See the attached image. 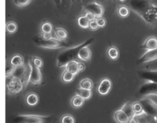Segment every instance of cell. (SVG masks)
Listing matches in <instances>:
<instances>
[{
	"mask_svg": "<svg viewBox=\"0 0 157 123\" xmlns=\"http://www.w3.org/2000/svg\"><path fill=\"white\" fill-rule=\"evenodd\" d=\"M133 107L135 114H140V113H142L144 112V108H143L142 105L140 102H133Z\"/></svg>",
	"mask_w": 157,
	"mask_h": 123,
	"instance_id": "cell-34",
	"label": "cell"
},
{
	"mask_svg": "<svg viewBox=\"0 0 157 123\" xmlns=\"http://www.w3.org/2000/svg\"><path fill=\"white\" fill-rule=\"evenodd\" d=\"M17 24L16 23L14 22V21H10V22H8L6 24V30L9 33L13 34L15 33L17 31Z\"/></svg>",
	"mask_w": 157,
	"mask_h": 123,
	"instance_id": "cell-32",
	"label": "cell"
},
{
	"mask_svg": "<svg viewBox=\"0 0 157 123\" xmlns=\"http://www.w3.org/2000/svg\"><path fill=\"white\" fill-rule=\"evenodd\" d=\"M61 2H62V0H55V4H56V6H58V7L61 4Z\"/></svg>",
	"mask_w": 157,
	"mask_h": 123,
	"instance_id": "cell-43",
	"label": "cell"
},
{
	"mask_svg": "<svg viewBox=\"0 0 157 123\" xmlns=\"http://www.w3.org/2000/svg\"><path fill=\"white\" fill-rule=\"evenodd\" d=\"M32 71V62H31L30 60H29V61H28V64H26L25 71L22 77L21 78V83H22L23 87H24V88H26L28 86V84H29V83H30Z\"/></svg>",
	"mask_w": 157,
	"mask_h": 123,
	"instance_id": "cell-14",
	"label": "cell"
},
{
	"mask_svg": "<svg viewBox=\"0 0 157 123\" xmlns=\"http://www.w3.org/2000/svg\"><path fill=\"white\" fill-rule=\"evenodd\" d=\"M61 123H75V119L71 115H64L61 120Z\"/></svg>",
	"mask_w": 157,
	"mask_h": 123,
	"instance_id": "cell-35",
	"label": "cell"
},
{
	"mask_svg": "<svg viewBox=\"0 0 157 123\" xmlns=\"http://www.w3.org/2000/svg\"><path fill=\"white\" fill-rule=\"evenodd\" d=\"M133 102H126V103L123 106L122 108L121 109L122 111H124V113L127 115V116H128L129 119H130V123L132 122V120H133V117H134V116L136 115L134 113V110H133Z\"/></svg>",
	"mask_w": 157,
	"mask_h": 123,
	"instance_id": "cell-16",
	"label": "cell"
},
{
	"mask_svg": "<svg viewBox=\"0 0 157 123\" xmlns=\"http://www.w3.org/2000/svg\"><path fill=\"white\" fill-rule=\"evenodd\" d=\"M39 101V98L38 96L35 93H31L26 97V102L31 106H34L37 105Z\"/></svg>",
	"mask_w": 157,
	"mask_h": 123,
	"instance_id": "cell-21",
	"label": "cell"
},
{
	"mask_svg": "<svg viewBox=\"0 0 157 123\" xmlns=\"http://www.w3.org/2000/svg\"><path fill=\"white\" fill-rule=\"evenodd\" d=\"M55 33L57 38L61 40V41H64V40H65L67 38V32H66V30H64V28H55Z\"/></svg>",
	"mask_w": 157,
	"mask_h": 123,
	"instance_id": "cell-25",
	"label": "cell"
},
{
	"mask_svg": "<svg viewBox=\"0 0 157 123\" xmlns=\"http://www.w3.org/2000/svg\"><path fill=\"white\" fill-rule=\"evenodd\" d=\"M115 121L117 123H130V120L127 115L121 110L115 112L113 115Z\"/></svg>",
	"mask_w": 157,
	"mask_h": 123,
	"instance_id": "cell-17",
	"label": "cell"
},
{
	"mask_svg": "<svg viewBox=\"0 0 157 123\" xmlns=\"http://www.w3.org/2000/svg\"><path fill=\"white\" fill-rule=\"evenodd\" d=\"M76 93L77 95L80 96L81 97H82L84 100H87V99H90L92 96V90H85V89L82 88H78L76 90Z\"/></svg>",
	"mask_w": 157,
	"mask_h": 123,
	"instance_id": "cell-19",
	"label": "cell"
},
{
	"mask_svg": "<svg viewBox=\"0 0 157 123\" xmlns=\"http://www.w3.org/2000/svg\"><path fill=\"white\" fill-rule=\"evenodd\" d=\"M132 122L134 123H156L155 118L146 113L144 111L142 113L135 115Z\"/></svg>",
	"mask_w": 157,
	"mask_h": 123,
	"instance_id": "cell-9",
	"label": "cell"
},
{
	"mask_svg": "<svg viewBox=\"0 0 157 123\" xmlns=\"http://www.w3.org/2000/svg\"><path fill=\"white\" fill-rule=\"evenodd\" d=\"M155 119H156V122L157 123V116H156V118H155Z\"/></svg>",
	"mask_w": 157,
	"mask_h": 123,
	"instance_id": "cell-44",
	"label": "cell"
},
{
	"mask_svg": "<svg viewBox=\"0 0 157 123\" xmlns=\"http://www.w3.org/2000/svg\"><path fill=\"white\" fill-rule=\"evenodd\" d=\"M75 74H73L71 72L65 70V71L63 73L62 76H61V79H62L63 82L64 83H71L75 79Z\"/></svg>",
	"mask_w": 157,
	"mask_h": 123,
	"instance_id": "cell-29",
	"label": "cell"
},
{
	"mask_svg": "<svg viewBox=\"0 0 157 123\" xmlns=\"http://www.w3.org/2000/svg\"><path fill=\"white\" fill-rule=\"evenodd\" d=\"M120 1H121V2H125L126 0H120Z\"/></svg>",
	"mask_w": 157,
	"mask_h": 123,
	"instance_id": "cell-45",
	"label": "cell"
},
{
	"mask_svg": "<svg viewBox=\"0 0 157 123\" xmlns=\"http://www.w3.org/2000/svg\"><path fill=\"white\" fill-rule=\"evenodd\" d=\"M6 86H7L9 91L13 94L20 93L21 90L24 88L21 80L16 77H13L12 76L6 77Z\"/></svg>",
	"mask_w": 157,
	"mask_h": 123,
	"instance_id": "cell-6",
	"label": "cell"
},
{
	"mask_svg": "<svg viewBox=\"0 0 157 123\" xmlns=\"http://www.w3.org/2000/svg\"><path fill=\"white\" fill-rule=\"evenodd\" d=\"M41 36L44 40H50L52 38H53L52 33H42V35Z\"/></svg>",
	"mask_w": 157,
	"mask_h": 123,
	"instance_id": "cell-41",
	"label": "cell"
},
{
	"mask_svg": "<svg viewBox=\"0 0 157 123\" xmlns=\"http://www.w3.org/2000/svg\"><path fill=\"white\" fill-rule=\"evenodd\" d=\"M140 77L147 81H151L157 84V70H141L138 72Z\"/></svg>",
	"mask_w": 157,
	"mask_h": 123,
	"instance_id": "cell-10",
	"label": "cell"
},
{
	"mask_svg": "<svg viewBox=\"0 0 157 123\" xmlns=\"http://www.w3.org/2000/svg\"><path fill=\"white\" fill-rule=\"evenodd\" d=\"M86 68V66L84 63L82 62H79L78 64V70H79V73L80 72H83Z\"/></svg>",
	"mask_w": 157,
	"mask_h": 123,
	"instance_id": "cell-42",
	"label": "cell"
},
{
	"mask_svg": "<svg viewBox=\"0 0 157 123\" xmlns=\"http://www.w3.org/2000/svg\"><path fill=\"white\" fill-rule=\"evenodd\" d=\"M84 9L86 10V12H90L93 13L97 18L102 17V15L104 13V7L100 3H98V2L92 1L90 2L87 3V5L84 6Z\"/></svg>",
	"mask_w": 157,
	"mask_h": 123,
	"instance_id": "cell-8",
	"label": "cell"
},
{
	"mask_svg": "<svg viewBox=\"0 0 157 123\" xmlns=\"http://www.w3.org/2000/svg\"><path fill=\"white\" fill-rule=\"evenodd\" d=\"M140 102L144 108V111L150 116L156 118L157 116V103L148 97L140 99Z\"/></svg>",
	"mask_w": 157,
	"mask_h": 123,
	"instance_id": "cell-5",
	"label": "cell"
},
{
	"mask_svg": "<svg viewBox=\"0 0 157 123\" xmlns=\"http://www.w3.org/2000/svg\"><path fill=\"white\" fill-rule=\"evenodd\" d=\"M78 24L82 28H89V25H90V21L87 19L85 15H83V16L78 18Z\"/></svg>",
	"mask_w": 157,
	"mask_h": 123,
	"instance_id": "cell-27",
	"label": "cell"
},
{
	"mask_svg": "<svg viewBox=\"0 0 157 123\" xmlns=\"http://www.w3.org/2000/svg\"><path fill=\"white\" fill-rule=\"evenodd\" d=\"M112 87L111 80L108 78H104L100 83L99 86L98 88V92L102 96L108 94L109 92L110 91Z\"/></svg>",
	"mask_w": 157,
	"mask_h": 123,
	"instance_id": "cell-11",
	"label": "cell"
},
{
	"mask_svg": "<svg viewBox=\"0 0 157 123\" xmlns=\"http://www.w3.org/2000/svg\"><path fill=\"white\" fill-rule=\"evenodd\" d=\"M10 64L15 67H21V66L24 65V59H23L22 56H21L20 54L14 55L10 60Z\"/></svg>",
	"mask_w": 157,
	"mask_h": 123,
	"instance_id": "cell-20",
	"label": "cell"
},
{
	"mask_svg": "<svg viewBox=\"0 0 157 123\" xmlns=\"http://www.w3.org/2000/svg\"><path fill=\"white\" fill-rule=\"evenodd\" d=\"M33 42L38 47L47 49L68 48V44L58 38H52L50 40H44L41 36H35L33 38Z\"/></svg>",
	"mask_w": 157,
	"mask_h": 123,
	"instance_id": "cell-4",
	"label": "cell"
},
{
	"mask_svg": "<svg viewBox=\"0 0 157 123\" xmlns=\"http://www.w3.org/2000/svg\"><path fill=\"white\" fill-rule=\"evenodd\" d=\"M94 38H90L87 39L84 42L81 43L79 45H77L75 47H69L66 48L65 50L61 51L58 54V58H57V65L58 67H66V66L70 62L74 61H76L77 58H78V53L81 50L82 47L89 46L90 44L94 42Z\"/></svg>",
	"mask_w": 157,
	"mask_h": 123,
	"instance_id": "cell-2",
	"label": "cell"
},
{
	"mask_svg": "<svg viewBox=\"0 0 157 123\" xmlns=\"http://www.w3.org/2000/svg\"><path fill=\"white\" fill-rule=\"evenodd\" d=\"M91 50L88 47V46L82 47L78 53V59L82 61H87L91 58Z\"/></svg>",
	"mask_w": 157,
	"mask_h": 123,
	"instance_id": "cell-18",
	"label": "cell"
},
{
	"mask_svg": "<svg viewBox=\"0 0 157 123\" xmlns=\"http://www.w3.org/2000/svg\"><path fill=\"white\" fill-rule=\"evenodd\" d=\"M118 14L122 18H126L130 14V9L127 6H121L118 8V10H117Z\"/></svg>",
	"mask_w": 157,
	"mask_h": 123,
	"instance_id": "cell-30",
	"label": "cell"
},
{
	"mask_svg": "<svg viewBox=\"0 0 157 123\" xmlns=\"http://www.w3.org/2000/svg\"><path fill=\"white\" fill-rule=\"evenodd\" d=\"M89 28H90L91 30H97V29L99 28L98 22H97V20H94V21H90V25H89Z\"/></svg>",
	"mask_w": 157,
	"mask_h": 123,
	"instance_id": "cell-39",
	"label": "cell"
},
{
	"mask_svg": "<svg viewBox=\"0 0 157 123\" xmlns=\"http://www.w3.org/2000/svg\"><path fill=\"white\" fill-rule=\"evenodd\" d=\"M41 28L42 33H52V29H53V26H52V24H51L50 22L46 21V22L43 23V24H41Z\"/></svg>",
	"mask_w": 157,
	"mask_h": 123,
	"instance_id": "cell-31",
	"label": "cell"
},
{
	"mask_svg": "<svg viewBox=\"0 0 157 123\" xmlns=\"http://www.w3.org/2000/svg\"><path fill=\"white\" fill-rule=\"evenodd\" d=\"M51 116L39 115H16L9 119V123H51Z\"/></svg>",
	"mask_w": 157,
	"mask_h": 123,
	"instance_id": "cell-3",
	"label": "cell"
},
{
	"mask_svg": "<svg viewBox=\"0 0 157 123\" xmlns=\"http://www.w3.org/2000/svg\"><path fill=\"white\" fill-rule=\"evenodd\" d=\"M13 3L18 7H24L30 4L32 0H12Z\"/></svg>",
	"mask_w": 157,
	"mask_h": 123,
	"instance_id": "cell-33",
	"label": "cell"
},
{
	"mask_svg": "<svg viewBox=\"0 0 157 123\" xmlns=\"http://www.w3.org/2000/svg\"><path fill=\"white\" fill-rule=\"evenodd\" d=\"M157 59V49L153 50H147L144 54L138 61L139 64H145Z\"/></svg>",
	"mask_w": 157,
	"mask_h": 123,
	"instance_id": "cell-13",
	"label": "cell"
},
{
	"mask_svg": "<svg viewBox=\"0 0 157 123\" xmlns=\"http://www.w3.org/2000/svg\"><path fill=\"white\" fill-rule=\"evenodd\" d=\"M130 9L150 25L157 24V6L151 0H130Z\"/></svg>",
	"mask_w": 157,
	"mask_h": 123,
	"instance_id": "cell-1",
	"label": "cell"
},
{
	"mask_svg": "<svg viewBox=\"0 0 157 123\" xmlns=\"http://www.w3.org/2000/svg\"><path fill=\"white\" fill-rule=\"evenodd\" d=\"M97 22H98V26L100 28H104L106 25V19L103 17H99V18H97Z\"/></svg>",
	"mask_w": 157,
	"mask_h": 123,
	"instance_id": "cell-38",
	"label": "cell"
},
{
	"mask_svg": "<svg viewBox=\"0 0 157 123\" xmlns=\"http://www.w3.org/2000/svg\"><path fill=\"white\" fill-rule=\"evenodd\" d=\"M78 64H79V62H78L77 61H71V62H70L67 66H66V70L71 72V73H72L75 75L78 74V73H79Z\"/></svg>",
	"mask_w": 157,
	"mask_h": 123,
	"instance_id": "cell-23",
	"label": "cell"
},
{
	"mask_svg": "<svg viewBox=\"0 0 157 123\" xmlns=\"http://www.w3.org/2000/svg\"><path fill=\"white\" fill-rule=\"evenodd\" d=\"M141 47L147 50H153L157 49V38L156 37H150L147 38L144 44L141 45Z\"/></svg>",
	"mask_w": 157,
	"mask_h": 123,
	"instance_id": "cell-15",
	"label": "cell"
},
{
	"mask_svg": "<svg viewBox=\"0 0 157 123\" xmlns=\"http://www.w3.org/2000/svg\"><path fill=\"white\" fill-rule=\"evenodd\" d=\"M93 87H94L93 82H92L91 80L88 79V78H85V79L82 80L80 82V88L92 90Z\"/></svg>",
	"mask_w": 157,
	"mask_h": 123,
	"instance_id": "cell-24",
	"label": "cell"
},
{
	"mask_svg": "<svg viewBox=\"0 0 157 123\" xmlns=\"http://www.w3.org/2000/svg\"><path fill=\"white\" fill-rule=\"evenodd\" d=\"M15 67H13L12 65H11V64H8L7 66H6V77L7 76H12V74H13V73L15 72Z\"/></svg>",
	"mask_w": 157,
	"mask_h": 123,
	"instance_id": "cell-36",
	"label": "cell"
},
{
	"mask_svg": "<svg viewBox=\"0 0 157 123\" xmlns=\"http://www.w3.org/2000/svg\"><path fill=\"white\" fill-rule=\"evenodd\" d=\"M32 64L35 66H36L38 68H41L43 66V61L41 58H38V57H34L33 58V63Z\"/></svg>",
	"mask_w": 157,
	"mask_h": 123,
	"instance_id": "cell-37",
	"label": "cell"
},
{
	"mask_svg": "<svg viewBox=\"0 0 157 123\" xmlns=\"http://www.w3.org/2000/svg\"><path fill=\"white\" fill-rule=\"evenodd\" d=\"M42 80L43 77L40 68H38L32 64V74H31L30 83H32V84H35V85H38V84H41L42 83Z\"/></svg>",
	"mask_w": 157,
	"mask_h": 123,
	"instance_id": "cell-12",
	"label": "cell"
},
{
	"mask_svg": "<svg viewBox=\"0 0 157 123\" xmlns=\"http://www.w3.org/2000/svg\"><path fill=\"white\" fill-rule=\"evenodd\" d=\"M85 16L87 17V18L90 21H94V20H96L97 19V17L95 16V15H94L93 13H91V12H86Z\"/></svg>",
	"mask_w": 157,
	"mask_h": 123,
	"instance_id": "cell-40",
	"label": "cell"
},
{
	"mask_svg": "<svg viewBox=\"0 0 157 123\" xmlns=\"http://www.w3.org/2000/svg\"><path fill=\"white\" fill-rule=\"evenodd\" d=\"M25 69H26V65H25V64L24 65L21 66V67H15V70L13 73V74L12 75V76L18 78V79L21 80V78L22 77L23 74H24L25 71Z\"/></svg>",
	"mask_w": 157,
	"mask_h": 123,
	"instance_id": "cell-26",
	"label": "cell"
},
{
	"mask_svg": "<svg viewBox=\"0 0 157 123\" xmlns=\"http://www.w3.org/2000/svg\"><path fill=\"white\" fill-rule=\"evenodd\" d=\"M139 93L144 96H157V84L151 81H147L140 87Z\"/></svg>",
	"mask_w": 157,
	"mask_h": 123,
	"instance_id": "cell-7",
	"label": "cell"
},
{
	"mask_svg": "<svg viewBox=\"0 0 157 123\" xmlns=\"http://www.w3.org/2000/svg\"><path fill=\"white\" fill-rule=\"evenodd\" d=\"M84 99H83L82 97H81L80 96H78V95H76V96H74L71 99V106L74 108L76 109L81 108V107L84 105Z\"/></svg>",
	"mask_w": 157,
	"mask_h": 123,
	"instance_id": "cell-22",
	"label": "cell"
},
{
	"mask_svg": "<svg viewBox=\"0 0 157 123\" xmlns=\"http://www.w3.org/2000/svg\"><path fill=\"white\" fill-rule=\"evenodd\" d=\"M107 54L110 59L117 60L119 58V50L117 47H110L107 50Z\"/></svg>",
	"mask_w": 157,
	"mask_h": 123,
	"instance_id": "cell-28",
	"label": "cell"
}]
</instances>
